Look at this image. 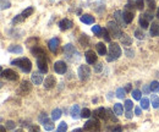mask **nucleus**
<instances>
[{"label":"nucleus","instance_id":"obj_1","mask_svg":"<svg viewBox=\"0 0 159 132\" xmlns=\"http://www.w3.org/2000/svg\"><path fill=\"white\" fill-rule=\"evenodd\" d=\"M11 65H15V66H17V67H20V68H21L23 72H26V73L31 72V70H32L31 60L27 59V58H19V59H15V60L11 61Z\"/></svg>","mask_w":159,"mask_h":132},{"label":"nucleus","instance_id":"obj_2","mask_svg":"<svg viewBox=\"0 0 159 132\" xmlns=\"http://www.w3.org/2000/svg\"><path fill=\"white\" fill-rule=\"evenodd\" d=\"M64 54H65V58L71 63H73L75 60L80 59V54H78V52L76 50V48L72 44H66L64 47Z\"/></svg>","mask_w":159,"mask_h":132},{"label":"nucleus","instance_id":"obj_3","mask_svg":"<svg viewBox=\"0 0 159 132\" xmlns=\"http://www.w3.org/2000/svg\"><path fill=\"white\" fill-rule=\"evenodd\" d=\"M123 52H121V48L118 43H110L109 45V56H107V60L108 61H114V60H118L120 56H121Z\"/></svg>","mask_w":159,"mask_h":132},{"label":"nucleus","instance_id":"obj_4","mask_svg":"<svg viewBox=\"0 0 159 132\" xmlns=\"http://www.w3.org/2000/svg\"><path fill=\"white\" fill-rule=\"evenodd\" d=\"M107 26H108V32L110 33L111 37H114V38H121V37H123L121 28H120V26H119L116 22L110 21V22H108Z\"/></svg>","mask_w":159,"mask_h":132},{"label":"nucleus","instance_id":"obj_5","mask_svg":"<svg viewBox=\"0 0 159 132\" xmlns=\"http://www.w3.org/2000/svg\"><path fill=\"white\" fill-rule=\"evenodd\" d=\"M133 16H135V7L131 4H127L126 6H125L124 12H123V17H124L125 25H130L132 22Z\"/></svg>","mask_w":159,"mask_h":132},{"label":"nucleus","instance_id":"obj_6","mask_svg":"<svg viewBox=\"0 0 159 132\" xmlns=\"http://www.w3.org/2000/svg\"><path fill=\"white\" fill-rule=\"evenodd\" d=\"M83 130L86 132H99L100 131V124L97 119H91L87 122H85Z\"/></svg>","mask_w":159,"mask_h":132},{"label":"nucleus","instance_id":"obj_7","mask_svg":"<svg viewBox=\"0 0 159 132\" xmlns=\"http://www.w3.org/2000/svg\"><path fill=\"white\" fill-rule=\"evenodd\" d=\"M77 75H78L80 80H81L82 82L87 81V80L90 78V76H91V68H90V66L88 65H81L80 67H78Z\"/></svg>","mask_w":159,"mask_h":132},{"label":"nucleus","instance_id":"obj_8","mask_svg":"<svg viewBox=\"0 0 159 132\" xmlns=\"http://www.w3.org/2000/svg\"><path fill=\"white\" fill-rule=\"evenodd\" d=\"M1 76L5 77V78L9 80V81H17V80H19V75H17L14 70H11V68L2 70V71H1Z\"/></svg>","mask_w":159,"mask_h":132},{"label":"nucleus","instance_id":"obj_9","mask_svg":"<svg viewBox=\"0 0 159 132\" xmlns=\"http://www.w3.org/2000/svg\"><path fill=\"white\" fill-rule=\"evenodd\" d=\"M37 65H38V68H39V72H42V73H47L48 72V63H47V58L45 56L37 58Z\"/></svg>","mask_w":159,"mask_h":132},{"label":"nucleus","instance_id":"obj_10","mask_svg":"<svg viewBox=\"0 0 159 132\" xmlns=\"http://www.w3.org/2000/svg\"><path fill=\"white\" fill-rule=\"evenodd\" d=\"M55 83H56L55 77L53 75H48L45 77V80H44V85L43 86H44L45 89H52L53 87H55Z\"/></svg>","mask_w":159,"mask_h":132},{"label":"nucleus","instance_id":"obj_11","mask_svg":"<svg viewBox=\"0 0 159 132\" xmlns=\"http://www.w3.org/2000/svg\"><path fill=\"white\" fill-rule=\"evenodd\" d=\"M66 70H67V66L65 64V61L59 60V61H56V63L54 64V71H55L58 75H64V73L66 72Z\"/></svg>","mask_w":159,"mask_h":132},{"label":"nucleus","instance_id":"obj_12","mask_svg":"<svg viewBox=\"0 0 159 132\" xmlns=\"http://www.w3.org/2000/svg\"><path fill=\"white\" fill-rule=\"evenodd\" d=\"M19 91H20V93H22V94H28L32 91V85L28 81L25 80V81H22V83H21Z\"/></svg>","mask_w":159,"mask_h":132},{"label":"nucleus","instance_id":"obj_13","mask_svg":"<svg viewBox=\"0 0 159 132\" xmlns=\"http://www.w3.org/2000/svg\"><path fill=\"white\" fill-rule=\"evenodd\" d=\"M70 115H71V118H72L73 120H77V119L81 118V110H80V106H78L77 104H75V105L71 106V109H70Z\"/></svg>","mask_w":159,"mask_h":132},{"label":"nucleus","instance_id":"obj_14","mask_svg":"<svg viewBox=\"0 0 159 132\" xmlns=\"http://www.w3.org/2000/svg\"><path fill=\"white\" fill-rule=\"evenodd\" d=\"M31 81L32 83L36 85V86L42 85V82H43V75H42V72H33L31 76Z\"/></svg>","mask_w":159,"mask_h":132},{"label":"nucleus","instance_id":"obj_15","mask_svg":"<svg viewBox=\"0 0 159 132\" xmlns=\"http://www.w3.org/2000/svg\"><path fill=\"white\" fill-rule=\"evenodd\" d=\"M72 26H73V23H72V21L69 20V19H64V20H61V21L59 22V28H60L61 31H67V30H70Z\"/></svg>","mask_w":159,"mask_h":132},{"label":"nucleus","instance_id":"obj_16","mask_svg":"<svg viewBox=\"0 0 159 132\" xmlns=\"http://www.w3.org/2000/svg\"><path fill=\"white\" fill-rule=\"evenodd\" d=\"M85 58H86V61L88 64H94L97 61V55H95V53L93 50H87L85 53Z\"/></svg>","mask_w":159,"mask_h":132},{"label":"nucleus","instance_id":"obj_17","mask_svg":"<svg viewBox=\"0 0 159 132\" xmlns=\"http://www.w3.org/2000/svg\"><path fill=\"white\" fill-rule=\"evenodd\" d=\"M59 43H60L59 38H52V39L49 40V43H48V47H49V49H50V52H52V53H55V52L58 50Z\"/></svg>","mask_w":159,"mask_h":132},{"label":"nucleus","instance_id":"obj_18","mask_svg":"<svg viewBox=\"0 0 159 132\" xmlns=\"http://www.w3.org/2000/svg\"><path fill=\"white\" fill-rule=\"evenodd\" d=\"M93 114H94L97 118H99V119H107V116H108V109L100 106V108L95 109Z\"/></svg>","mask_w":159,"mask_h":132},{"label":"nucleus","instance_id":"obj_19","mask_svg":"<svg viewBox=\"0 0 159 132\" xmlns=\"http://www.w3.org/2000/svg\"><path fill=\"white\" fill-rule=\"evenodd\" d=\"M114 19L116 20V23L120 26V27H125V21H124V17H123V11L118 10L114 12Z\"/></svg>","mask_w":159,"mask_h":132},{"label":"nucleus","instance_id":"obj_20","mask_svg":"<svg viewBox=\"0 0 159 132\" xmlns=\"http://www.w3.org/2000/svg\"><path fill=\"white\" fill-rule=\"evenodd\" d=\"M7 52H9V53H14V54H21V53L23 52V49H22L21 45L12 44V45H10V47L7 48Z\"/></svg>","mask_w":159,"mask_h":132},{"label":"nucleus","instance_id":"obj_21","mask_svg":"<svg viewBox=\"0 0 159 132\" xmlns=\"http://www.w3.org/2000/svg\"><path fill=\"white\" fill-rule=\"evenodd\" d=\"M31 53L33 54V55H34V56H37V58L45 56V52H44L42 48H39V47H34V48H32Z\"/></svg>","mask_w":159,"mask_h":132},{"label":"nucleus","instance_id":"obj_22","mask_svg":"<svg viewBox=\"0 0 159 132\" xmlns=\"http://www.w3.org/2000/svg\"><path fill=\"white\" fill-rule=\"evenodd\" d=\"M95 48H97V52H98V54H99V55H102V56L107 55V47L104 45V43H102V42L97 43Z\"/></svg>","mask_w":159,"mask_h":132},{"label":"nucleus","instance_id":"obj_23","mask_svg":"<svg viewBox=\"0 0 159 132\" xmlns=\"http://www.w3.org/2000/svg\"><path fill=\"white\" fill-rule=\"evenodd\" d=\"M81 22L86 23V25H92L94 22V17L91 15H82L81 16Z\"/></svg>","mask_w":159,"mask_h":132},{"label":"nucleus","instance_id":"obj_24","mask_svg":"<svg viewBox=\"0 0 159 132\" xmlns=\"http://www.w3.org/2000/svg\"><path fill=\"white\" fill-rule=\"evenodd\" d=\"M151 35L152 37H158L159 35V25L157 22H153L151 25Z\"/></svg>","mask_w":159,"mask_h":132},{"label":"nucleus","instance_id":"obj_25","mask_svg":"<svg viewBox=\"0 0 159 132\" xmlns=\"http://www.w3.org/2000/svg\"><path fill=\"white\" fill-rule=\"evenodd\" d=\"M140 26H141V28H143V30H146V28H148L149 27V21L143 16V15H141L140 16Z\"/></svg>","mask_w":159,"mask_h":132},{"label":"nucleus","instance_id":"obj_26","mask_svg":"<svg viewBox=\"0 0 159 132\" xmlns=\"http://www.w3.org/2000/svg\"><path fill=\"white\" fill-rule=\"evenodd\" d=\"M114 114H116L118 116H120V115H123V113H124V108H123V104H120V103H115L114 104Z\"/></svg>","mask_w":159,"mask_h":132},{"label":"nucleus","instance_id":"obj_27","mask_svg":"<svg viewBox=\"0 0 159 132\" xmlns=\"http://www.w3.org/2000/svg\"><path fill=\"white\" fill-rule=\"evenodd\" d=\"M43 127L45 131H52L54 129V124H53V120L50 119H47L44 122H43Z\"/></svg>","mask_w":159,"mask_h":132},{"label":"nucleus","instance_id":"obj_28","mask_svg":"<svg viewBox=\"0 0 159 132\" xmlns=\"http://www.w3.org/2000/svg\"><path fill=\"white\" fill-rule=\"evenodd\" d=\"M60 116H61V110H60V109L56 108V109H54V110L52 111V120H53V121L59 120Z\"/></svg>","mask_w":159,"mask_h":132},{"label":"nucleus","instance_id":"obj_29","mask_svg":"<svg viewBox=\"0 0 159 132\" xmlns=\"http://www.w3.org/2000/svg\"><path fill=\"white\" fill-rule=\"evenodd\" d=\"M120 42L124 44V45H131V43H132V40H131V38H130V35L128 34H123V37L120 38Z\"/></svg>","mask_w":159,"mask_h":132},{"label":"nucleus","instance_id":"obj_30","mask_svg":"<svg viewBox=\"0 0 159 132\" xmlns=\"http://www.w3.org/2000/svg\"><path fill=\"white\" fill-rule=\"evenodd\" d=\"M80 43H81V45H83V47H88V44H90V38H88V35H87V34H81V37H80Z\"/></svg>","mask_w":159,"mask_h":132},{"label":"nucleus","instance_id":"obj_31","mask_svg":"<svg viewBox=\"0 0 159 132\" xmlns=\"http://www.w3.org/2000/svg\"><path fill=\"white\" fill-rule=\"evenodd\" d=\"M107 132H123V127L120 125H113V126H108Z\"/></svg>","mask_w":159,"mask_h":132},{"label":"nucleus","instance_id":"obj_32","mask_svg":"<svg viewBox=\"0 0 159 132\" xmlns=\"http://www.w3.org/2000/svg\"><path fill=\"white\" fill-rule=\"evenodd\" d=\"M33 11H34V9H33L32 6H30V7H27L26 10H23L21 15H22V17H23V19H27V17H30L32 14H33Z\"/></svg>","mask_w":159,"mask_h":132},{"label":"nucleus","instance_id":"obj_33","mask_svg":"<svg viewBox=\"0 0 159 132\" xmlns=\"http://www.w3.org/2000/svg\"><path fill=\"white\" fill-rule=\"evenodd\" d=\"M151 101H152V105H153V108H154V109L159 108V97L158 96L152 94V97H151Z\"/></svg>","mask_w":159,"mask_h":132},{"label":"nucleus","instance_id":"obj_34","mask_svg":"<svg viewBox=\"0 0 159 132\" xmlns=\"http://www.w3.org/2000/svg\"><path fill=\"white\" fill-rule=\"evenodd\" d=\"M91 110L88 109V108H83L82 110H81V118H83V119H88L90 116H91Z\"/></svg>","mask_w":159,"mask_h":132},{"label":"nucleus","instance_id":"obj_35","mask_svg":"<svg viewBox=\"0 0 159 132\" xmlns=\"http://www.w3.org/2000/svg\"><path fill=\"white\" fill-rule=\"evenodd\" d=\"M131 96L135 100H141V91L140 89H133L131 92Z\"/></svg>","mask_w":159,"mask_h":132},{"label":"nucleus","instance_id":"obj_36","mask_svg":"<svg viewBox=\"0 0 159 132\" xmlns=\"http://www.w3.org/2000/svg\"><path fill=\"white\" fill-rule=\"evenodd\" d=\"M67 131V124L65 122V121H63V122H60L59 124V126H58V130L55 132H66Z\"/></svg>","mask_w":159,"mask_h":132},{"label":"nucleus","instance_id":"obj_37","mask_svg":"<svg viewBox=\"0 0 159 132\" xmlns=\"http://www.w3.org/2000/svg\"><path fill=\"white\" fill-rule=\"evenodd\" d=\"M141 108H142L143 110H147V109L149 108V100L147 98L141 99Z\"/></svg>","mask_w":159,"mask_h":132},{"label":"nucleus","instance_id":"obj_38","mask_svg":"<svg viewBox=\"0 0 159 132\" xmlns=\"http://www.w3.org/2000/svg\"><path fill=\"white\" fill-rule=\"evenodd\" d=\"M135 37L137 39H144L146 38V34H144V32L142 30H136L135 31Z\"/></svg>","mask_w":159,"mask_h":132},{"label":"nucleus","instance_id":"obj_39","mask_svg":"<svg viewBox=\"0 0 159 132\" xmlns=\"http://www.w3.org/2000/svg\"><path fill=\"white\" fill-rule=\"evenodd\" d=\"M125 93H126V91H125L124 88H118V89H116V97L119 99H124Z\"/></svg>","mask_w":159,"mask_h":132},{"label":"nucleus","instance_id":"obj_40","mask_svg":"<svg viewBox=\"0 0 159 132\" xmlns=\"http://www.w3.org/2000/svg\"><path fill=\"white\" fill-rule=\"evenodd\" d=\"M92 32L94 33L95 35L100 37V35H102V32H103V30L100 28V26H97V25H95V26H93V27H92Z\"/></svg>","mask_w":159,"mask_h":132},{"label":"nucleus","instance_id":"obj_41","mask_svg":"<svg viewBox=\"0 0 159 132\" xmlns=\"http://www.w3.org/2000/svg\"><path fill=\"white\" fill-rule=\"evenodd\" d=\"M149 88H151L152 92H157V91H159V82L158 81H153V82L151 83Z\"/></svg>","mask_w":159,"mask_h":132},{"label":"nucleus","instance_id":"obj_42","mask_svg":"<svg viewBox=\"0 0 159 132\" xmlns=\"http://www.w3.org/2000/svg\"><path fill=\"white\" fill-rule=\"evenodd\" d=\"M144 2H146V0H136V1H135V5H136V7H137L138 10H143Z\"/></svg>","mask_w":159,"mask_h":132},{"label":"nucleus","instance_id":"obj_43","mask_svg":"<svg viewBox=\"0 0 159 132\" xmlns=\"http://www.w3.org/2000/svg\"><path fill=\"white\" fill-rule=\"evenodd\" d=\"M124 106H125V109H126L127 111H131V110H132V108H133V104H132V101H131L130 99H127V100H125Z\"/></svg>","mask_w":159,"mask_h":132},{"label":"nucleus","instance_id":"obj_44","mask_svg":"<svg viewBox=\"0 0 159 132\" xmlns=\"http://www.w3.org/2000/svg\"><path fill=\"white\" fill-rule=\"evenodd\" d=\"M6 129L7 130H15L16 129V124L14 121L9 120V121H6Z\"/></svg>","mask_w":159,"mask_h":132},{"label":"nucleus","instance_id":"obj_45","mask_svg":"<svg viewBox=\"0 0 159 132\" xmlns=\"http://www.w3.org/2000/svg\"><path fill=\"white\" fill-rule=\"evenodd\" d=\"M1 1V10H5V9H9L11 6L10 1L9 0H0Z\"/></svg>","mask_w":159,"mask_h":132},{"label":"nucleus","instance_id":"obj_46","mask_svg":"<svg viewBox=\"0 0 159 132\" xmlns=\"http://www.w3.org/2000/svg\"><path fill=\"white\" fill-rule=\"evenodd\" d=\"M100 37H103L105 42H110V35H109V33H108V30H103Z\"/></svg>","mask_w":159,"mask_h":132},{"label":"nucleus","instance_id":"obj_47","mask_svg":"<svg viewBox=\"0 0 159 132\" xmlns=\"http://www.w3.org/2000/svg\"><path fill=\"white\" fill-rule=\"evenodd\" d=\"M146 2H147V6L151 10H154L156 9V1L154 0H146Z\"/></svg>","mask_w":159,"mask_h":132},{"label":"nucleus","instance_id":"obj_48","mask_svg":"<svg viewBox=\"0 0 159 132\" xmlns=\"http://www.w3.org/2000/svg\"><path fill=\"white\" fill-rule=\"evenodd\" d=\"M23 20H25V19L22 17V15H17L16 17L12 19V23L15 25V23H19V22H21V21H23Z\"/></svg>","mask_w":159,"mask_h":132},{"label":"nucleus","instance_id":"obj_49","mask_svg":"<svg viewBox=\"0 0 159 132\" xmlns=\"http://www.w3.org/2000/svg\"><path fill=\"white\" fill-rule=\"evenodd\" d=\"M148 21H152L153 20V14H152V11H147V12H144V14H142Z\"/></svg>","mask_w":159,"mask_h":132},{"label":"nucleus","instance_id":"obj_50","mask_svg":"<svg viewBox=\"0 0 159 132\" xmlns=\"http://www.w3.org/2000/svg\"><path fill=\"white\" fill-rule=\"evenodd\" d=\"M47 119H48V115H47L45 113H42V114L39 115V118H38V120H39V122H42V124H43V122H44V121H45Z\"/></svg>","mask_w":159,"mask_h":132},{"label":"nucleus","instance_id":"obj_51","mask_svg":"<svg viewBox=\"0 0 159 132\" xmlns=\"http://www.w3.org/2000/svg\"><path fill=\"white\" fill-rule=\"evenodd\" d=\"M30 132H40V129L37 125H32L30 126Z\"/></svg>","mask_w":159,"mask_h":132},{"label":"nucleus","instance_id":"obj_52","mask_svg":"<svg viewBox=\"0 0 159 132\" xmlns=\"http://www.w3.org/2000/svg\"><path fill=\"white\" fill-rule=\"evenodd\" d=\"M102 68H103V64H97L94 66V72H100Z\"/></svg>","mask_w":159,"mask_h":132},{"label":"nucleus","instance_id":"obj_53","mask_svg":"<svg viewBox=\"0 0 159 132\" xmlns=\"http://www.w3.org/2000/svg\"><path fill=\"white\" fill-rule=\"evenodd\" d=\"M135 114H136L137 116H140V115L142 114V108H141V106H140V108L136 106V108H135Z\"/></svg>","mask_w":159,"mask_h":132},{"label":"nucleus","instance_id":"obj_54","mask_svg":"<svg viewBox=\"0 0 159 132\" xmlns=\"http://www.w3.org/2000/svg\"><path fill=\"white\" fill-rule=\"evenodd\" d=\"M125 54H126L128 58H132L133 56V52L132 50H128V49H125Z\"/></svg>","mask_w":159,"mask_h":132},{"label":"nucleus","instance_id":"obj_55","mask_svg":"<svg viewBox=\"0 0 159 132\" xmlns=\"http://www.w3.org/2000/svg\"><path fill=\"white\" fill-rule=\"evenodd\" d=\"M149 91H151V88H149L148 86H143V93H144V94H148Z\"/></svg>","mask_w":159,"mask_h":132},{"label":"nucleus","instance_id":"obj_56","mask_svg":"<svg viewBox=\"0 0 159 132\" xmlns=\"http://www.w3.org/2000/svg\"><path fill=\"white\" fill-rule=\"evenodd\" d=\"M126 118L127 119H131L132 118V113L131 111H126Z\"/></svg>","mask_w":159,"mask_h":132},{"label":"nucleus","instance_id":"obj_57","mask_svg":"<svg viewBox=\"0 0 159 132\" xmlns=\"http://www.w3.org/2000/svg\"><path fill=\"white\" fill-rule=\"evenodd\" d=\"M125 91H126V92H130V91H131V85H126ZM131 92H132V91H131Z\"/></svg>","mask_w":159,"mask_h":132},{"label":"nucleus","instance_id":"obj_58","mask_svg":"<svg viewBox=\"0 0 159 132\" xmlns=\"http://www.w3.org/2000/svg\"><path fill=\"white\" fill-rule=\"evenodd\" d=\"M72 132H83L82 129H76V130H72Z\"/></svg>","mask_w":159,"mask_h":132},{"label":"nucleus","instance_id":"obj_59","mask_svg":"<svg viewBox=\"0 0 159 132\" xmlns=\"http://www.w3.org/2000/svg\"><path fill=\"white\" fill-rule=\"evenodd\" d=\"M1 132H5V127L4 126H1Z\"/></svg>","mask_w":159,"mask_h":132},{"label":"nucleus","instance_id":"obj_60","mask_svg":"<svg viewBox=\"0 0 159 132\" xmlns=\"http://www.w3.org/2000/svg\"><path fill=\"white\" fill-rule=\"evenodd\" d=\"M157 17L159 19V7H158V11H157Z\"/></svg>","mask_w":159,"mask_h":132},{"label":"nucleus","instance_id":"obj_61","mask_svg":"<svg viewBox=\"0 0 159 132\" xmlns=\"http://www.w3.org/2000/svg\"><path fill=\"white\" fill-rule=\"evenodd\" d=\"M15 132H23V131H22V130H16Z\"/></svg>","mask_w":159,"mask_h":132},{"label":"nucleus","instance_id":"obj_62","mask_svg":"<svg viewBox=\"0 0 159 132\" xmlns=\"http://www.w3.org/2000/svg\"><path fill=\"white\" fill-rule=\"evenodd\" d=\"M52 1H53V0H52Z\"/></svg>","mask_w":159,"mask_h":132}]
</instances>
